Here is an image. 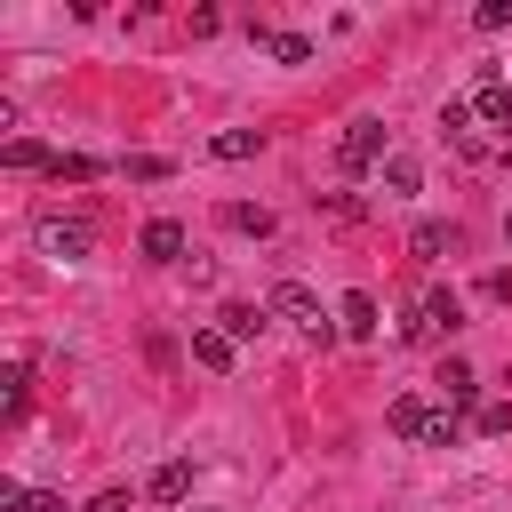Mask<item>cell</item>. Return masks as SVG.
I'll return each mask as SVG.
<instances>
[{"mask_svg": "<svg viewBox=\"0 0 512 512\" xmlns=\"http://www.w3.org/2000/svg\"><path fill=\"white\" fill-rule=\"evenodd\" d=\"M456 328H464L456 288H424V296L408 304V320H400V336H408V344H440V336H456Z\"/></svg>", "mask_w": 512, "mask_h": 512, "instance_id": "obj_1", "label": "cell"}, {"mask_svg": "<svg viewBox=\"0 0 512 512\" xmlns=\"http://www.w3.org/2000/svg\"><path fill=\"white\" fill-rule=\"evenodd\" d=\"M264 304H272L280 320H296V328H304L312 344H336V336H344V328H336V320L320 312V296H312L304 280H272V296H264Z\"/></svg>", "mask_w": 512, "mask_h": 512, "instance_id": "obj_2", "label": "cell"}, {"mask_svg": "<svg viewBox=\"0 0 512 512\" xmlns=\"http://www.w3.org/2000/svg\"><path fill=\"white\" fill-rule=\"evenodd\" d=\"M32 240H40V256L80 264V256L96 248V224H88V216H40V224H32Z\"/></svg>", "mask_w": 512, "mask_h": 512, "instance_id": "obj_3", "label": "cell"}, {"mask_svg": "<svg viewBox=\"0 0 512 512\" xmlns=\"http://www.w3.org/2000/svg\"><path fill=\"white\" fill-rule=\"evenodd\" d=\"M392 160V144H384V120H352L344 136H336V168L344 176H360V168H384Z\"/></svg>", "mask_w": 512, "mask_h": 512, "instance_id": "obj_4", "label": "cell"}, {"mask_svg": "<svg viewBox=\"0 0 512 512\" xmlns=\"http://www.w3.org/2000/svg\"><path fill=\"white\" fill-rule=\"evenodd\" d=\"M464 104H472V120H488V128H504V120H512V80H496V72H480Z\"/></svg>", "mask_w": 512, "mask_h": 512, "instance_id": "obj_5", "label": "cell"}, {"mask_svg": "<svg viewBox=\"0 0 512 512\" xmlns=\"http://www.w3.org/2000/svg\"><path fill=\"white\" fill-rule=\"evenodd\" d=\"M0 168H8V176H48L56 152H48L40 136H8V144H0Z\"/></svg>", "mask_w": 512, "mask_h": 512, "instance_id": "obj_6", "label": "cell"}, {"mask_svg": "<svg viewBox=\"0 0 512 512\" xmlns=\"http://www.w3.org/2000/svg\"><path fill=\"white\" fill-rule=\"evenodd\" d=\"M136 248H144L152 264H184V224H176V216H152V224L136 232Z\"/></svg>", "mask_w": 512, "mask_h": 512, "instance_id": "obj_7", "label": "cell"}, {"mask_svg": "<svg viewBox=\"0 0 512 512\" xmlns=\"http://www.w3.org/2000/svg\"><path fill=\"white\" fill-rule=\"evenodd\" d=\"M216 328H224V336H232V344H256V336H264V328H272V304H240V296H232V304H224V312H216Z\"/></svg>", "mask_w": 512, "mask_h": 512, "instance_id": "obj_8", "label": "cell"}, {"mask_svg": "<svg viewBox=\"0 0 512 512\" xmlns=\"http://www.w3.org/2000/svg\"><path fill=\"white\" fill-rule=\"evenodd\" d=\"M24 416H32V368L8 360L0 368V424H24Z\"/></svg>", "mask_w": 512, "mask_h": 512, "instance_id": "obj_9", "label": "cell"}, {"mask_svg": "<svg viewBox=\"0 0 512 512\" xmlns=\"http://www.w3.org/2000/svg\"><path fill=\"white\" fill-rule=\"evenodd\" d=\"M232 352H240V344H232L224 328H192V368H208V376H224V368H232Z\"/></svg>", "mask_w": 512, "mask_h": 512, "instance_id": "obj_10", "label": "cell"}, {"mask_svg": "<svg viewBox=\"0 0 512 512\" xmlns=\"http://www.w3.org/2000/svg\"><path fill=\"white\" fill-rule=\"evenodd\" d=\"M144 488H152V504H184V496H192V464H184V456H168V464H152V480H144Z\"/></svg>", "mask_w": 512, "mask_h": 512, "instance_id": "obj_11", "label": "cell"}, {"mask_svg": "<svg viewBox=\"0 0 512 512\" xmlns=\"http://www.w3.org/2000/svg\"><path fill=\"white\" fill-rule=\"evenodd\" d=\"M248 40H256V48H272L280 64H312V40H304V32H272V24H248Z\"/></svg>", "mask_w": 512, "mask_h": 512, "instance_id": "obj_12", "label": "cell"}, {"mask_svg": "<svg viewBox=\"0 0 512 512\" xmlns=\"http://www.w3.org/2000/svg\"><path fill=\"white\" fill-rule=\"evenodd\" d=\"M432 384H440V400H448V408H464V400L480 392V376H472V360H456V352L440 360V376H432Z\"/></svg>", "mask_w": 512, "mask_h": 512, "instance_id": "obj_13", "label": "cell"}, {"mask_svg": "<svg viewBox=\"0 0 512 512\" xmlns=\"http://www.w3.org/2000/svg\"><path fill=\"white\" fill-rule=\"evenodd\" d=\"M208 152H216V160H256V152H264V128H216Z\"/></svg>", "mask_w": 512, "mask_h": 512, "instance_id": "obj_14", "label": "cell"}, {"mask_svg": "<svg viewBox=\"0 0 512 512\" xmlns=\"http://www.w3.org/2000/svg\"><path fill=\"white\" fill-rule=\"evenodd\" d=\"M408 248H416L424 264H440V256H456V248H464V232H456V224H416V240H408Z\"/></svg>", "mask_w": 512, "mask_h": 512, "instance_id": "obj_15", "label": "cell"}, {"mask_svg": "<svg viewBox=\"0 0 512 512\" xmlns=\"http://www.w3.org/2000/svg\"><path fill=\"white\" fill-rule=\"evenodd\" d=\"M336 328H344V336H376V296H368V288H352V296L336 304Z\"/></svg>", "mask_w": 512, "mask_h": 512, "instance_id": "obj_16", "label": "cell"}, {"mask_svg": "<svg viewBox=\"0 0 512 512\" xmlns=\"http://www.w3.org/2000/svg\"><path fill=\"white\" fill-rule=\"evenodd\" d=\"M384 424H392V432H400V440H424V424H432V408H424V400H416V392H400V400H392V408H384Z\"/></svg>", "mask_w": 512, "mask_h": 512, "instance_id": "obj_17", "label": "cell"}, {"mask_svg": "<svg viewBox=\"0 0 512 512\" xmlns=\"http://www.w3.org/2000/svg\"><path fill=\"white\" fill-rule=\"evenodd\" d=\"M440 136H448L456 152H464V144H480V128H472V104H464V96H448V104H440Z\"/></svg>", "mask_w": 512, "mask_h": 512, "instance_id": "obj_18", "label": "cell"}, {"mask_svg": "<svg viewBox=\"0 0 512 512\" xmlns=\"http://www.w3.org/2000/svg\"><path fill=\"white\" fill-rule=\"evenodd\" d=\"M416 184H424V160H416V152H392V160H384V192H392V200H408Z\"/></svg>", "mask_w": 512, "mask_h": 512, "instance_id": "obj_19", "label": "cell"}, {"mask_svg": "<svg viewBox=\"0 0 512 512\" xmlns=\"http://www.w3.org/2000/svg\"><path fill=\"white\" fill-rule=\"evenodd\" d=\"M224 224L248 240H272V208H256V200H224Z\"/></svg>", "mask_w": 512, "mask_h": 512, "instance_id": "obj_20", "label": "cell"}, {"mask_svg": "<svg viewBox=\"0 0 512 512\" xmlns=\"http://www.w3.org/2000/svg\"><path fill=\"white\" fill-rule=\"evenodd\" d=\"M104 176V160H88V152H56V168H48V184H96Z\"/></svg>", "mask_w": 512, "mask_h": 512, "instance_id": "obj_21", "label": "cell"}, {"mask_svg": "<svg viewBox=\"0 0 512 512\" xmlns=\"http://www.w3.org/2000/svg\"><path fill=\"white\" fill-rule=\"evenodd\" d=\"M456 432H464V416H456V408H432V424H424V448H456Z\"/></svg>", "mask_w": 512, "mask_h": 512, "instance_id": "obj_22", "label": "cell"}, {"mask_svg": "<svg viewBox=\"0 0 512 512\" xmlns=\"http://www.w3.org/2000/svg\"><path fill=\"white\" fill-rule=\"evenodd\" d=\"M128 176H136V184H160L168 160H160V152H128Z\"/></svg>", "mask_w": 512, "mask_h": 512, "instance_id": "obj_23", "label": "cell"}, {"mask_svg": "<svg viewBox=\"0 0 512 512\" xmlns=\"http://www.w3.org/2000/svg\"><path fill=\"white\" fill-rule=\"evenodd\" d=\"M472 24H480V32H504V24H512V0H480Z\"/></svg>", "mask_w": 512, "mask_h": 512, "instance_id": "obj_24", "label": "cell"}, {"mask_svg": "<svg viewBox=\"0 0 512 512\" xmlns=\"http://www.w3.org/2000/svg\"><path fill=\"white\" fill-rule=\"evenodd\" d=\"M472 424H480V432H496V440H504V432H512V408H504V400H488V408H480V416H472Z\"/></svg>", "mask_w": 512, "mask_h": 512, "instance_id": "obj_25", "label": "cell"}, {"mask_svg": "<svg viewBox=\"0 0 512 512\" xmlns=\"http://www.w3.org/2000/svg\"><path fill=\"white\" fill-rule=\"evenodd\" d=\"M320 208H328V216H344V224H360V200H352V192H320Z\"/></svg>", "mask_w": 512, "mask_h": 512, "instance_id": "obj_26", "label": "cell"}, {"mask_svg": "<svg viewBox=\"0 0 512 512\" xmlns=\"http://www.w3.org/2000/svg\"><path fill=\"white\" fill-rule=\"evenodd\" d=\"M88 512H128V488H104V496H96Z\"/></svg>", "mask_w": 512, "mask_h": 512, "instance_id": "obj_27", "label": "cell"}, {"mask_svg": "<svg viewBox=\"0 0 512 512\" xmlns=\"http://www.w3.org/2000/svg\"><path fill=\"white\" fill-rule=\"evenodd\" d=\"M32 512H64V496H32Z\"/></svg>", "mask_w": 512, "mask_h": 512, "instance_id": "obj_28", "label": "cell"}, {"mask_svg": "<svg viewBox=\"0 0 512 512\" xmlns=\"http://www.w3.org/2000/svg\"><path fill=\"white\" fill-rule=\"evenodd\" d=\"M504 240H512V216H504Z\"/></svg>", "mask_w": 512, "mask_h": 512, "instance_id": "obj_29", "label": "cell"}]
</instances>
